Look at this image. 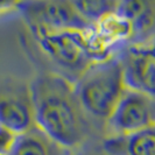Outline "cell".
Instances as JSON below:
<instances>
[{
	"mask_svg": "<svg viewBox=\"0 0 155 155\" xmlns=\"http://www.w3.org/2000/svg\"><path fill=\"white\" fill-rule=\"evenodd\" d=\"M35 125L65 149L81 146L89 137V121L75 84L63 75L42 74L31 85Z\"/></svg>",
	"mask_w": 155,
	"mask_h": 155,
	"instance_id": "1",
	"label": "cell"
},
{
	"mask_svg": "<svg viewBox=\"0 0 155 155\" xmlns=\"http://www.w3.org/2000/svg\"><path fill=\"white\" fill-rule=\"evenodd\" d=\"M74 84L86 116L104 121L112 116L127 89L118 56L94 63Z\"/></svg>",
	"mask_w": 155,
	"mask_h": 155,
	"instance_id": "2",
	"label": "cell"
},
{
	"mask_svg": "<svg viewBox=\"0 0 155 155\" xmlns=\"http://www.w3.org/2000/svg\"><path fill=\"white\" fill-rule=\"evenodd\" d=\"M92 31L31 29L43 53L62 70L63 76L74 83L94 63L105 61L91 45L90 34Z\"/></svg>",
	"mask_w": 155,
	"mask_h": 155,
	"instance_id": "3",
	"label": "cell"
},
{
	"mask_svg": "<svg viewBox=\"0 0 155 155\" xmlns=\"http://www.w3.org/2000/svg\"><path fill=\"white\" fill-rule=\"evenodd\" d=\"M29 29L90 31L94 28L76 8L74 1H22L16 2Z\"/></svg>",
	"mask_w": 155,
	"mask_h": 155,
	"instance_id": "4",
	"label": "cell"
},
{
	"mask_svg": "<svg viewBox=\"0 0 155 155\" xmlns=\"http://www.w3.org/2000/svg\"><path fill=\"white\" fill-rule=\"evenodd\" d=\"M112 135H124L155 127V97L126 89L106 121Z\"/></svg>",
	"mask_w": 155,
	"mask_h": 155,
	"instance_id": "5",
	"label": "cell"
},
{
	"mask_svg": "<svg viewBox=\"0 0 155 155\" xmlns=\"http://www.w3.org/2000/svg\"><path fill=\"white\" fill-rule=\"evenodd\" d=\"M127 89L155 97V39L131 45L118 56Z\"/></svg>",
	"mask_w": 155,
	"mask_h": 155,
	"instance_id": "6",
	"label": "cell"
},
{
	"mask_svg": "<svg viewBox=\"0 0 155 155\" xmlns=\"http://www.w3.org/2000/svg\"><path fill=\"white\" fill-rule=\"evenodd\" d=\"M0 125L18 135L33 130L35 125L31 92L0 96Z\"/></svg>",
	"mask_w": 155,
	"mask_h": 155,
	"instance_id": "7",
	"label": "cell"
},
{
	"mask_svg": "<svg viewBox=\"0 0 155 155\" xmlns=\"http://www.w3.org/2000/svg\"><path fill=\"white\" fill-rule=\"evenodd\" d=\"M117 12L132 26L134 45L147 42L155 31V1H119Z\"/></svg>",
	"mask_w": 155,
	"mask_h": 155,
	"instance_id": "8",
	"label": "cell"
},
{
	"mask_svg": "<svg viewBox=\"0 0 155 155\" xmlns=\"http://www.w3.org/2000/svg\"><path fill=\"white\" fill-rule=\"evenodd\" d=\"M109 155H155V127L139 132L111 135L103 143Z\"/></svg>",
	"mask_w": 155,
	"mask_h": 155,
	"instance_id": "9",
	"label": "cell"
},
{
	"mask_svg": "<svg viewBox=\"0 0 155 155\" xmlns=\"http://www.w3.org/2000/svg\"><path fill=\"white\" fill-rule=\"evenodd\" d=\"M11 155H65V148L35 126L27 133L19 135Z\"/></svg>",
	"mask_w": 155,
	"mask_h": 155,
	"instance_id": "10",
	"label": "cell"
},
{
	"mask_svg": "<svg viewBox=\"0 0 155 155\" xmlns=\"http://www.w3.org/2000/svg\"><path fill=\"white\" fill-rule=\"evenodd\" d=\"M78 12L93 26L105 16L114 13L119 1H74Z\"/></svg>",
	"mask_w": 155,
	"mask_h": 155,
	"instance_id": "11",
	"label": "cell"
},
{
	"mask_svg": "<svg viewBox=\"0 0 155 155\" xmlns=\"http://www.w3.org/2000/svg\"><path fill=\"white\" fill-rule=\"evenodd\" d=\"M19 135L0 125V155H11Z\"/></svg>",
	"mask_w": 155,
	"mask_h": 155,
	"instance_id": "12",
	"label": "cell"
}]
</instances>
